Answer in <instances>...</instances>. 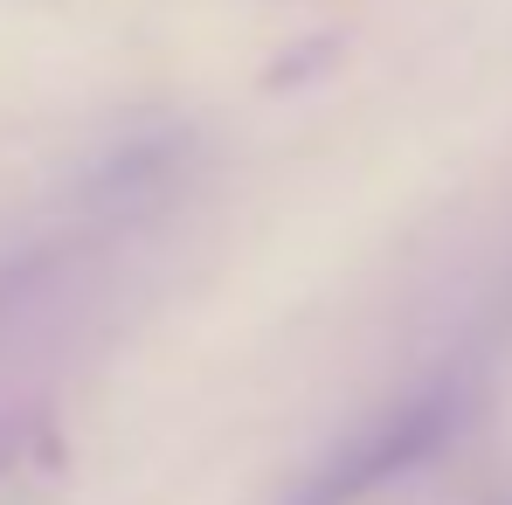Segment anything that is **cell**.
Segmentation results:
<instances>
[{
	"mask_svg": "<svg viewBox=\"0 0 512 505\" xmlns=\"http://www.w3.org/2000/svg\"><path fill=\"white\" fill-rule=\"evenodd\" d=\"M457 416H464L457 388H416L395 409H381L374 422H360L346 443H333L298 485H284L270 505H360V499H374L381 485H395L416 464H429L450 443Z\"/></svg>",
	"mask_w": 512,
	"mask_h": 505,
	"instance_id": "1",
	"label": "cell"
},
{
	"mask_svg": "<svg viewBox=\"0 0 512 505\" xmlns=\"http://www.w3.org/2000/svg\"><path fill=\"white\" fill-rule=\"evenodd\" d=\"M35 436H42V416H0V478L35 450Z\"/></svg>",
	"mask_w": 512,
	"mask_h": 505,
	"instance_id": "2",
	"label": "cell"
}]
</instances>
